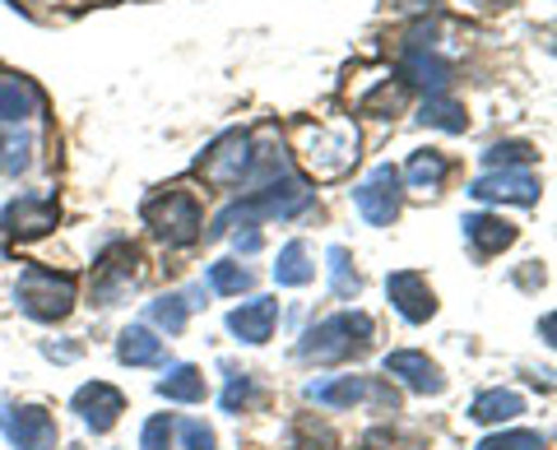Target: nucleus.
Returning <instances> with one entry per match:
<instances>
[{"instance_id":"1","label":"nucleus","mask_w":557,"mask_h":450,"mask_svg":"<svg viewBox=\"0 0 557 450\" xmlns=\"http://www.w3.org/2000/svg\"><path fill=\"white\" fill-rule=\"evenodd\" d=\"M372 335L376 325L368 311H335L325 316L317 330H307L302 343H298V358L307 362H344V358H358L372 349Z\"/></svg>"},{"instance_id":"5","label":"nucleus","mask_w":557,"mask_h":450,"mask_svg":"<svg viewBox=\"0 0 557 450\" xmlns=\"http://www.w3.org/2000/svg\"><path fill=\"white\" fill-rule=\"evenodd\" d=\"M354 204L372 228H391L399 218V204H405V177H399V167H391V163L372 167V177L354 190Z\"/></svg>"},{"instance_id":"12","label":"nucleus","mask_w":557,"mask_h":450,"mask_svg":"<svg viewBox=\"0 0 557 450\" xmlns=\"http://www.w3.org/2000/svg\"><path fill=\"white\" fill-rule=\"evenodd\" d=\"M75 413L84 418V427L112 432L116 418L126 413V395H121L116 386H108V380H89V386L75 390Z\"/></svg>"},{"instance_id":"28","label":"nucleus","mask_w":557,"mask_h":450,"mask_svg":"<svg viewBox=\"0 0 557 450\" xmlns=\"http://www.w3.org/2000/svg\"><path fill=\"white\" fill-rule=\"evenodd\" d=\"M172 437H177V418L172 413H153L139 432V450H172Z\"/></svg>"},{"instance_id":"29","label":"nucleus","mask_w":557,"mask_h":450,"mask_svg":"<svg viewBox=\"0 0 557 450\" xmlns=\"http://www.w3.org/2000/svg\"><path fill=\"white\" fill-rule=\"evenodd\" d=\"M33 163V145L24 140V135H0V172H24Z\"/></svg>"},{"instance_id":"31","label":"nucleus","mask_w":557,"mask_h":450,"mask_svg":"<svg viewBox=\"0 0 557 450\" xmlns=\"http://www.w3.org/2000/svg\"><path fill=\"white\" fill-rule=\"evenodd\" d=\"M256 400V380L247 372H233L228 380V390H223V413H237V409H247Z\"/></svg>"},{"instance_id":"2","label":"nucleus","mask_w":557,"mask_h":450,"mask_svg":"<svg viewBox=\"0 0 557 450\" xmlns=\"http://www.w3.org/2000/svg\"><path fill=\"white\" fill-rule=\"evenodd\" d=\"M139 214L153 228V237L168 241V247H190L200 241L205 233V218H200V200L182 186H168V190H153V196L139 204Z\"/></svg>"},{"instance_id":"25","label":"nucleus","mask_w":557,"mask_h":450,"mask_svg":"<svg viewBox=\"0 0 557 450\" xmlns=\"http://www.w3.org/2000/svg\"><path fill=\"white\" fill-rule=\"evenodd\" d=\"M205 279H209V288H214L219 298H237V292H247V288H251V270H247V265H237V261H214Z\"/></svg>"},{"instance_id":"7","label":"nucleus","mask_w":557,"mask_h":450,"mask_svg":"<svg viewBox=\"0 0 557 450\" xmlns=\"http://www.w3.org/2000/svg\"><path fill=\"white\" fill-rule=\"evenodd\" d=\"M135 279H139V251L131 247V241H112L94 265V302L116 307L135 288Z\"/></svg>"},{"instance_id":"19","label":"nucleus","mask_w":557,"mask_h":450,"mask_svg":"<svg viewBox=\"0 0 557 450\" xmlns=\"http://www.w3.org/2000/svg\"><path fill=\"white\" fill-rule=\"evenodd\" d=\"M399 177H405L413 190H428V196H432V190H442V186H446V177H450V159H446L442 149H413V153H409V167L399 172Z\"/></svg>"},{"instance_id":"14","label":"nucleus","mask_w":557,"mask_h":450,"mask_svg":"<svg viewBox=\"0 0 557 450\" xmlns=\"http://www.w3.org/2000/svg\"><path fill=\"white\" fill-rule=\"evenodd\" d=\"M386 376H399L409 390H418V395H442L446 390V376H442V367L432 358H423V353H413V349H399V353H386Z\"/></svg>"},{"instance_id":"34","label":"nucleus","mask_w":557,"mask_h":450,"mask_svg":"<svg viewBox=\"0 0 557 450\" xmlns=\"http://www.w3.org/2000/svg\"><path fill=\"white\" fill-rule=\"evenodd\" d=\"M520 441V432H497V437H487V441H479L474 450H511Z\"/></svg>"},{"instance_id":"33","label":"nucleus","mask_w":557,"mask_h":450,"mask_svg":"<svg viewBox=\"0 0 557 450\" xmlns=\"http://www.w3.org/2000/svg\"><path fill=\"white\" fill-rule=\"evenodd\" d=\"M260 241H265V237H260L256 228H247V233H237V237H233V247H237V255H256V251H260Z\"/></svg>"},{"instance_id":"8","label":"nucleus","mask_w":557,"mask_h":450,"mask_svg":"<svg viewBox=\"0 0 557 450\" xmlns=\"http://www.w3.org/2000/svg\"><path fill=\"white\" fill-rule=\"evenodd\" d=\"M61 218V204L57 196H20L5 204V214H0V233H5L10 241H33V237H47L51 228H57Z\"/></svg>"},{"instance_id":"10","label":"nucleus","mask_w":557,"mask_h":450,"mask_svg":"<svg viewBox=\"0 0 557 450\" xmlns=\"http://www.w3.org/2000/svg\"><path fill=\"white\" fill-rule=\"evenodd\" d=\"M307 395L317 404H330V409H354L362 400H376L381 409H395V390H381L372 386L368 376H335V380H311Z\"/></svg>"},{"instance_id":"23","label":"nucleus","mask_w":557,"mask_h":450,"mask_svg":"<svg viewBox=\"0 0 557 450\" xmlns=\"http://www.w3.org/2000/svg\"><path fill=\"white\" fill-rule=\"evenodd\" d=\"M274 279L284 288H307L311 279H317V265H311V255H307V241H288V247L278 251Z\"/></svg>"},{"instance_id":"26","label":"nucleus","mask_w":557,"mask_h":450,"mask_svg":"<svg viewBox=\"0 0 557 450\" xmlns=\"http://www.w3.org/2000/svg\"><path fill=\"white\" fill-rule=\"evenodd\" d=\"M186 316H190L186 292H168V298H159V302L149 307V321L159 325V330H168V335H182L186 330Z\"/></svg>"},{"instance_id":"20","label":"nucleus","mask_w":557,"mask_h":450,"mask_svg":"<svg viewBox=\"0 0 557 450\" xmlns=\"http://www.w3.org/2000/svg\"><path fill=\"white\" fill-rule=\"evenodd\" d=\"M159 395L172 404H200L205 400V372L190 367V362H172L159 376Z\"/></svg>"},{"instance_id":"30","label":"nucleus","mask_w":557,"mask_h":450,"mask_svg":"<svg viewBox=\"0 0 557 450\" xmlns=\"http://www.w3.org/2000/svg\"><path fill=\"white\" fill-rule=\"evenodd\" d=\"M483 163L487 167H516V163H534V149L525 145V140H507V145H493V149H487L483 153Z\"/></svg>"},{"instance_id":"27","label":"nucleus","mask_w":557,"mask_h":450,"mask_svg":"<svg viewBox=\"0 0 557 450\" xmlns=\"http://www.w3.org/2000/svg\"><path fill=\"white\" fill-rule=\"evenodd\" d=\"M330 288H335V298H358V288H362V279H358V270H354V261H348V251L344 247H330Z\"/></svg>"},{"instance_id":"16","label":"nucleus","mask_w":557,"mask_h":450,"mask_svg":"<svg viewBox=\"0 0 557 450\" xmlns=\"http://www.w3.org/2000/svg\"><path fill=\"white\" fill-rule=\"evenodd\" d=\"M274 325H278V302L274 298H251L237 311H228V330L242 343H265L274 335Z\"/></svg>"},{"instance_id":"17","label":"nucleus","mask_w":557,"mask_h":450,"mask_svg":"<svg viewBox=\"0 0 557 450\" xmlns=\"http://www.w3.org/2000/svg\"><path fill=\"white\" fill-rule=\"evenodd\" d=\"M460 228H465V241L474 247L479 261H487V255H497V251H507L511 241H516V223H507L502 214H469Z\"/></svg>"},{"instance_id":"13","label":"nucleus","mask_w":557,"mask_h":450,"mask_svg":"<svg viewBox=\"0 0 557 450\" xmlns=\"http://www.w3.org/2000/svg\"><path fill=\"white\" fill-rule=\"evenodd\" d=\"M469 196L474 200H502V204H534L539 200V182L530 177V172L497 167V172H487V177H479L474 186H469Z\"/></svg>"},{"instance_id":"15","label":"nucleus","mask_w":557,"mask_h":450,"mask_svg":"<svg viewBox=\"0 0 557 450\" xmlns=\"http://www.w3.org/2000/svg\"><path fill=\"white\" fill-rule=\"evenodd\" d=\"M450 79H456L450 61H442L437 51H428V47L409 51L405 65H399V84H413V89H428V93H446Z\"/></svg>"},{"instance_id":"22","label":"nucleus","mask_w":557,"mask_h":450,"mask_svg":"<svg viewBox=\"0 0 557 450\" xmlns=\"http://www.w3.org/2000/svg\"><path fill=\"white\" fill-rule=\"evenodd\" d=\"M525 413V400H520L516 390H483L474 404H469V418L474 423H511V418H520Z\"/></svg>"},{"instance_id":"9","label":"nucleus","mask_w":557,"mask_h":450,"mask_svg":"<svg viewBox=\"0 0 557 450\" xmlns=\"http://www.w3.org/2000/svg\"><path fill=\"white\" fill-rule=\"evenodd\" d=\"M0 432L14 450H57V418L38 404H10L0 413Z\"/></svg>"},{"instance_id":"21","label":"nucleus","mask_w":557,"mask_h":450,"mask_svg":"<svg viewBox=\"0 0 557 450\" xmlns=\"http://www.w3.org/2000/svg\"><path fill=\"white\" fill-rule=\"evenodd\" d=\"M116 358L126 362V367H153V362L163 358V339L149 330V325H126L116 339Z\"/></svg>"},{"instance_id":"6","label":"nucleus","mask_w":557,"mask_h":450,"mask_svg":"<svg viewBox=\"0 0 557 450\" xmlns=\"http://www.w3.org/2000/svg\"><path fill=\"white\" fill-rule=\"evenodd\" d=\"M251 149H256V140L247 130L219 135V140L205 149V159H200V177L209 186H219V190L242 186V177H247V167H251Z\"/></svg>"},{"instance_id":"4","label":"nucleus","mask_w":557,"mask_h":450,"mask_svg":"<svg viewBox=\"0 0 557 450\" xmlns=\"http://www.w3.org/2000/svg\"><path fill=\"white\" fill-rule=\"evenodd\" d=\"M298 153L321 182H335L358 163V130L354 126H298Z\"/></svg>"},{"instance_id":"24","label":"nucleus","mask_w":557,"mask_h":450,"mask_svg":"<svg viewBox=\"0 0 557 450\" xmlns=\"http://www.w3.org/2000/svg\"><path fill=\"white\" fill-rule=\"evenodd\" d=\"M418 121H423V126H437V130H450V135H460L469 126L465 108L460 102H450L446 93H428V102L418 108Z\"/></svg>"},{"instance_id":"18","label":"nucleus","mask_w":557,"mask_h":450,"mask_svg":"<svg viewBox=\"0 0 557 450\" xmlns=\"http://www.w3.org/2000/svg\"><path fill=\"white\" fill-rule=\"evenodd\" d=\"M28 116H42V89L33 79H20V75L0 79V121H5V126H20Z\"/></svg>"},{"instance_id":"35","label":"nucleus","mask_w":557,"mask_h":450,"mask_svg":"<svg viewBox=\"0 0 557 450\" xmlns=\"http://www.w3.org/2000/svg\"><path fill=\"white\" fill-rule=\"evenodd\" d=\"M511 450H544V441H539V432H520V441Z\"/></svg>"},{"instance_id":"32","label":"nucleus","mask_w":557,"mask_h":450,"mask_svg":"<svg viewBox=\"0 0 557 450\" xmlns=\"http://www.w3.org/2000/svg\"><path fill=\"white\" fill-rule=\"evenodd\" d=\"M177 432H182V446H186V450H219V441H214V427H205L200 418L182 423Z\"/></svg>"},{"instance_id":"3","label":"nucleus","mask_w":557,"mask_h":450,"mask_svg":"<svg viewBox=\"0 0 557 450\" xmlns=\"http://www.w3.org/2000/svg\"><path fill=\"white\" fill-rule=\"evenodd\" d=\"M14 302L33 321H65L75 311V279L47 265H24L20 284H14Z\"/></svg>"},{"instance_id":"11","label":"nucleus","mask_w":557,"mask_h":450,"mask_svg":"<svg viewBox=\"0 0 557 450\" xmlns=\"http://www.w3.org/2000/svg\"><path fill=\"white\" fill-rule=\"evenodd\" d=\"M386 298L395 302V311L409 325H423L432 311H437V298H432V288H428V279L418 270H395L386 279Z\"/></svg>"}]
</instances>
